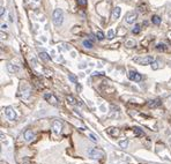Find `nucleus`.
Wrapping results in <instances>:
<instances>
[{
  "label": "nucleus",
  "mask_w": 171,
  "mask_h": 164,
  "mask_svg": "<svg viewBox=\"0 0 171 164\" xmlns=\"http://www.w3.org/2000/svg\"><path fill=\"white\" fill-rule=\"evenodd\" d=\"M52 20H53V23L56 25H61L64 22V12L60 8L54 9L53 14H52Z\"/></svg>",
  "instance_id": "f257e3e1"
},
{
  "label": "nucleus",
  "mask_w": 171,
  "mask_h": 164,
  "mask_svg": "<svg viewBox=\"0 0 171 164\" xmlns=\"http://www.w3.org/2000/svg\"><path fill=\"white\" fill-rule=\"evenodd\" d=\"M134 63L139 64V65H152L153 61H154V58L152 55H146V57H137L134 58Z\"/></svg>",
  "instance_id": "f03ea898"
},
{
  "label": "nucleus",
  "mask_w": 171,
  "mask_h": 164,
  "mask_svg": "<svg viewBox=\"0 0 171 164\" xmlns=\"http://www.w3.org/2000/svg\"><path fill=\"white\" fill-rule=\"evenodd\" d=\"M88 155L89 157L94 160H101L104 157V151L101 150V149H97V148H92V149H89L88 150Z\"/></svg>",
  "instance_id": "7ed1b4c3"
},
{
  "label": "nucleus",
  "mask_w": 171,
  "mask_h": 164,
  "mask_svg": "<svg viewBox=\"0 0 171 164\" xmlns=\"http://www.w3.org/2000/svg\"><path fill=\"white\" fill-rule=\"evenodd\" d=\"M4 111H5L6 117H7L9 120H15V119H16V112L14 111L13 107L6 106V107H4Z\"/></svg>",
  "instance_id": "20e7f679"
},
{
  "label": "nucleus",
  "mask_w": 171,
  "mask_h": 164,
  "mask_svg": "<svg viewBox=\"0 0 171 164\" xmlns=\"http://www.w3.org/2000/svg\"><path fill=\"white\" fill-rule=\"evenodd\" d=\"M128 78L134 82H141V80H142V75H141L140 73L135 72V71H129L128 72Z\"/></svg>",
  "instance_id": "39448f33"
},
{
  "label": "nucleus",
  "mask_w": 171,
  "mask_h": 164,
  "mask_svg": "<svg viewBox=\"0 0 171 164\" xmlns=\"http://www.w3.org/2000/svg\"><path fill=\"white\" fill-rule=\"evenodd\" d=\"M44 98H45L46 101H48L51 105H54V106H57V105H58V99H57V97L53 95V94H45V95H44Z\"/></svg>",
  "instance_id": "423d86ee"
},
{
  "label": "nucleus",
  "mask_w": 171,
  "mask_h": 164,
  "mask_svg": "<svg viewBox=\"0 0 171 164\" xmlns=\"http://www.w3.org/2000/svg\"><path fill=\"white\" fill-rule=\"evenodd\" d=\"M52 128H53V131L56 134H60L63 131V122L60 120H54L52 122Z\"/></svg>",
  "instance_id": "0eeeda50"
},
{
  "label": "nucleus",
  "mask_w": 171,
  "mask_h": 164,
  "mask_svg": "<svg viewBox=\"0 0 171 164\" xmlns=\"http://www.w3.org/2000/svg\"><path fill=\"white\" fill-rule=\"evenodd\" d=\"M137 19H138V14L135 13V12H129V13H127V15L125 17V21L127 23H133Z\"/></svg>",
  "instance_id": "6e6552de"
},
{
  "label": "nucleus",
  "mask_w": 171,
  "mask_h": 164,
  "mask_svg": "<svg viewBox=\"0 0 171 164\" xmlns=\"http://www.w3.org/2000/svg\"><path fill=\"white\" fill-rule=\"evenodd\" d=\"M34 137H35V133L31 130H27L24 132V140L25 141H28V142L33 141Z\"/></svg>",
  "instance_id": "1a4fd4ad"
},
{
  "label": "nucleus",
  "mask_w": 171,
  "mask_h": 164,
  "mask_svg": "<svg viewBox=\"0 0 171 164\" xmlns=\"http://www.w3.org/2000/svg\"><path fill=\"white\" fill-rule=\"evenodd\" d=\"M120 13H121V8L120 7H115L113 11H112V14H111V17L112 20H118L120 17Z\"/></svg>",
  "instance_id": "9d476101"
},
{
  "label": "nucleus",
  "mask_w": 171,
  "mask_h": 164,
  "mask_svg": "<svg viewBox=\"0 0 171 164\" xmlns=\"http://www.w3.org/2000/svg\"><path fill=\"white\" fill-rule=\"evenodd\" d=\"M161 104H162V101L161 99H152V101H148V106L149 107H160L161 106Z\"/></svg>",
  "instance_id": "9b49d317"
},
{
  "label": "nucleus",
  "mask_w": 171,
  "mask_h": 164,
  "mask_svg": "<svg viewBox=\"0 0 171 164\" xmlns=\"http://www.w3.org/2000/svg\"><path fill=\"white\" fill-rule=\"evenodd\" d=\"M163 67V63H162L161 60H154L152 64V68L154 69V71H157V69H160Z\"/></svg>",
  "instance_id": "f8f14e48"
},
{
  "label": "nucleus",
  "mask_w": 171,
  "mask_h": 164,
  "mask_svg": "<svg viewBox=\"0 0 171 164\" xmlns=\"http://www.w3.org/2000/svg\"><path fill=\"white\" fill-rule=\"evenodd\" d=\"M7 71L9 73H17L19 72V67L14 66L13 64H7Z\"/></svg>",
  "instance_id": "ddd939ff"
},
{
  "label": "nucleus",
  "mask_w": 171,
  "mask_h": 164,
  "mask_svg": "<svg viewBox=\"0 0 171 164\" xmlns=\"http://www.w3.org/2000/svg\"><path fill=\"white\" fill-rule=\"evenodd\" d=\"M66 99H67L68 104H71V105H76V104H77L76 99H75L73 96H67V97H66Z\"/></svg>",
  "instance_id": "4468645a"
},
{
  "label": "nucleus",
  "mask_w": 171,
  "mask_h": 164,
  "mask_svg": "<svg viewBox=\"0 0 171 164\" xmlns=\"http://www.w3.org/2000/svg\"><path fill=\"white\" fill-rule=\"evenodd\" d=\"M133 132H134V134H135L137 136H141V135H143V131L141 130V128H139V127H134Z\"/></svg>",
  "instance_id": "2eb2a0df"
},
{
  "label": "nucleus",
  "mask_w": 171,
  "mask_h": 164,
  "mask_svg": "<svg viewBox=\"0 0 171 164\" xmlns=\"http://www.w3.org/2000/svg\"><path fill=\"white\" fill-rule=\"evenodd\" d=\"M152 22L154 23V24H160L161 23V17L157 16V15H154L152 17Z\"/></svg>",
  "instance_id": "dca6fc26"
},
{
  "label": "nucleus",
  "mask_w": 171,
  "mask_h": 164,
  "mask_svg": "<svg viewBox=\"0 0 171 164\" xmlns=\"http://www.w3.org/2000/svg\"><path fill=\"white\" fill-rule=\"evenodd\" d=\"M156 49H157L158 51H165V50H167V45L164 43H160V44H157V45H156Z\"/></svg>",
  "instance_id": "f3484780"
},
{
  "label": "nucleus",
  "mask_w": 171,
  "mask_h": 164,
  "mask_svg": "<svg viewBox=\"0 0 171 164\" xmlns=\"http://www.w3.org/2000/svg\"><path fill=\"white\" fill-rule=\"evenodd\" d=\"M39 55H40V58H42L43 60H45V61H49V60L51 59L50 55L46 53V52H40V54H39Z\"/></svg>",
  "instance_id": "a211bd4d"
},
{
  "label": "nucleus",
  "mask_w": 171,
  "mask_h": 164,
  "mask_svg": "<svg viewBox=\"0 0 171 164\" xmlns=\"http://www.w3.org/2000/svg\"><path fill=\"white\" fill-rule=\"evenodd\" d=\"M108 133L109 134H111V135H113V136H116V135H118L119 134V130H116V128H110V130H108Z\"/></svg>",
  "instance_id": "6ab92c4d"
},
{
  "label": "nucleus",
  "mask_w": 171,
  "mask_h": 164,
  "mask_svg": "<svg viewBox=\"0 0 171 164\" xmlns=\"http://www.w3.org/2000/svg\"><path fill=\"white\" fill-rule=\"evenodd\" d=\"M83 46H85V48H87V49H91L92 48V43L90 42V40H83Z\"/></svg>",
  "instance_id": "aec40b11"
},
{
  "label": "nucleus",
  "mask_w": 171,
  "mask_h": 164,
  "mask_svg": "<svg viewBox=\"0 0 171 164\" xmlns=\"http://www.w3.org/2000/svg\"><path fill=\"white\" fill-rule=\"evenodd\" d=\"M140 30H141V25H139V24H137L135 25L134 28H133V30H132V33L133 34H139L140 33Z\"/></svg>",
  "instance_id": "412c9836"
},
{
  "label": "nucleus",
  "mask_w": 171,
  "mask_h": 164,
  "mask_svg": "<svg viewBox=\"0 0 171 164\" xmlns=\"http://www.w3.org/2000/svg\"><path fill=\"white\" fill-rule=\"evenodd\" d=\"M119 146L121 148H127V146H128V141H127V140H123V141L119 142Z\"/></svg>",
  "instance_id": "4be33fe9"
},
{
  "label": "nucleus",
  "mask_w": 171,
  "mask_h": 164,
  "mask_svg": "<svg viewBox=\"0 0 171 164\" xmlns=\"http://www.w3.org/2000/svg\"><path fill=\"white\" fill-rule=\"evenodd\" d=\"M106 36H108L109 39H112V38L115 37V31L112 30V29H110V30L108 31V35H106Z\"/></svg>",
  "instance_id": "5701e85b"
},
{
  "label": "nucleus",
  "mask_w": 171,
  "mask_h": 164,
  "mask_svg": "<svg viewBox=\"0 0 171 164\" xmlns=\"http://www.w3.org/2000/svg\"><path fill=\"white\" fill-rule=\"evenodd\" d=\"M68 79H69V80H71L72 82H73V83H76V82H77V79H76V76H75L74 74H69V75H68Z\"/></svg>",
  "instance_id": "b1692460"
},
{
  "label": "nucleus",
  "mask_w": 171,
  "mask_h": 164,
  "mask_svg": "<svg viewBox=\"0 0 171 164\" xmlns=\"http://www.w3.org/2000/svg\"><path fill=\"white\" fill-rule=\"evenodd\" d=\"M125 45L127 46V48H133V46H135V42L134 40H127Z\"/></svg>",
  "instance_id": "393cba45"
},
{
  "label": "nucleus",
  "mask_w": 171,
  "mask_h": 164,
  "mask_svg": "<svg viewBox=\"0 0 171 164\" xmlns=\"http://www.w3.org/2000/svg\"><path fill=\"white\" fill-rule=\"evenodd\" d=\"M96 37H97V39L102 40V39H104V34L102 33V31H97V33H96Z\"/></svg>",
  "instance_id": "a878e982"
},
{
  "label": "nucleus",
  "mask_w": 171,
  "mask_h": 164,
  "mask_svg": "<svg viewBox=\"0 0 171 164\" xmlns=\"http://www.w3.org/2000/svg\"><path fill=\"white\" fill-rule=\"evenodd\" d=\"M77 2H79V5H81V6L87 5V0H77Z\"/></svg>",
  "instance_id": "bb28decb"
},
{
  "label": "nucleus",
  "mask_w": 171,
  "mask_h": 164,
  "mask_svg": "<svg viewBox=\"0 0 171 164\" xmlns=\"http://www.w3.org/2000/svg\"><path fill=\"white\" fill-rule=\"evenodd\" d=\"M89 137H90V139L92 140V141H95V142L97 141V139H96V137H95V135H94V134H89Z\"/></svg>",
  "instance_id": "cd10ccee"
},
{
  "label": "nucleus",
  "mask_w": 171,
  "mask_h": 164,
  "mask_svg": "<svg viewBox=\"0 0 171 164\" xmlns=\"http://www.w3.org/2000/svg\"><path fill=\"white\" fill-rule=\"evenodd\" d=\"M23 164H29V160H28V158H25L24 161H23Z\"/></svg>",
  "instance_id": "c85d7f7f"
},
{
  "label": "nucleus",
  "mask_w": 171,
  "mask_h": 164,
  "mask_svg": "<svg viewBox=\"0 0 171 164\" xmlns=\"http://www.w3.org/2000/svg\"><path fill=\"white\" fill-rule=\"evenodd\" d=\"M4 7H1V16H4Z\"/></svg>",
  "instance_id": "c756f323"
},
{
  "label": "nucleus",
  "mask_w": 171,
  "mask_h": 164,
  "mask_svg": "<svg viewBox=\"0 0 171 164\" xmlns=\"http://www.w3.org/2000/svg\"><path fill=\"white\" fill-rule=\"evenodd\" d=\"M6 28H7V25H6V24H2L1 25V29H6Z\"/></svg>",
  "instance_id": "7c9ffc66"
},
{
  "label": "nucleus",
  "mask_w": 171,
  "mask_h": 164,
  "mask_svg": "<svg viewBox=\"0 0 171 164\" xmlns=\"http://www.w3.org/2000/svg\"><path fill=\"white\" fill-rule=\"evenodd\" d=\"M169 37H170V38H171V33H170V34H169Z\"/></svg>",
  "instance_id": "2f4dec72"
},
{
  "label": "nucleus",
  "mask_w": 171,
  "mask_h": 164,
  "mask_svg": "<svg viewBox=\"0 0 171 164\" xmlns=\"http://www.w3.org/2000/svg\"><path fill=\"white\" fill-rule=\"evenodd\" d=\"M170 102H171V97H170Z\"/></svg>",
  "instance_id": "473e14b6"
}]
</instances>
